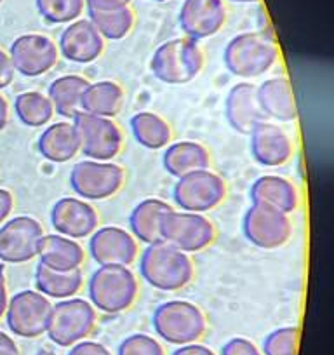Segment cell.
I'll return each instance as SVG.
<instances>
[{
  "instance_id": "cell-1",
  "label": "cell",
  "mask_w": 334,
  "mask_h": 355,
  "mask_svg": "<svg viewBox=\"0 0 334 355\" xmlns=\"http://www.w3.org/2000/svg\"><path fill=\"white\" fill-rule=\"evenodd\" d=\"M139 275L159 291H179L192 282L195 266L186 252L164 241L148 244L139 256Z\"/></svg>"
},
{
  "instance_id": "cell-2",
  "label": "cell",
  "mask_w": 334,
  "mask_h": 355,
  "mask_svg": "<svg viewBox=\"0 0 334 355\" xmlns=\"http://www.w3.org/2000/svg\"><path fill=\"white\" fill-rule=\"evenodd\" d=\"M281 51L265 32H245L235 35L223 51V63L238 78H256L277 64Z\"/></svg>"
},
{
  "instance_id": "cell-3",
  "label": "cell",
  "mask_w": 334,
  "mask_h": 355,
  "mask_svg": "<svg viewBox=\"0 0 334 355\" xmlns=\"http://www.w3.org/2000/svg\"><path fill=\"white\" fill-rule=\"evenodd\" d=\"M87 295L96 312L122 313L138 300V277L129 266H98L87 282Z\"/></svg>"
},
{
  "instance_id": "cell-4",
  "label": "cell",
  "mask_w": 334,
  "mask_h": 355,
  "mask_svg": "<svg viewBox=\"0 0 334 355\" xmlns=\"http://www.w3.org/2000/svg\"><path fill=\"white\" fill-rule=\"evenodd\" d=\"M152 326L157 336L169 345L197 343L207 331V319L202 310L186 300L164 302L153 310Z\"/></svg>"
},
{
  "instance_id": "cell-5",
  "label": "cell",
  "mask_w": 334,
  "mask_h": 355,
  "mask_svg": "<svg viewBox=\"0 0 334 355\" xmlns=\"http://www.w3.org/2000/svg\"><path fill=\"white\" fill-rule=\"evenodd\" d=\"M150 68L153 75L167 85L190 84L204 68L202 47L188 37L167 40L157 47Z\"/></svg>"
},
{
  "instance_id": "cell-6",
  "label": "cell",
  "mask_w": 334,
  "mask_h": 355,
  "mask_svg": "<svg viewBox=\"0 0 334 355\" xmlns=\"http://www.w3.org/2000/svg\"><path fill=\"white\" fill-rule=\"evenodd\" d=\"M98 322V312L87 300H60L51 309L46 334L54 345L70 348L71 345L87 340Z\"/></svg>"
},
{
  "instance_id": "cell-7",
  "label": "cell",
  "mask_w": 334,
  "mask_h": 355,
  "mask_svg": "<svg viewBox=\"0 0 334 355\" xmlns=\"http://www.w3.org/2000/svg\"><path fill=\"white\" fill-rule=\"evenodd\" d=\"M125 171L118 164L84 159L70 171V187L84 200H105L121 192Z\"/></svg>"
},
{
  "instance_id": "cell-8",
  "label": "cell",
  "mask_w": 334,
  "mask_h": 355,
  "mask_svg": "<svg viewBox=\"0 0 334 355\" xmlns=\"http://www.w3.org/2000/svg\"><path fill=\"white\" fill-rule=\"evenodd\" d=\"M216 239L213 221L199 213L171 209L160 223V241L192 254L209 248Z\"/></svg>"
},
{
  "instance_id": "cell-9",
  "label": "cell",
  "mask_w": 334,
  "mask_h": 355,
  "mask_svg": "<svg viewBox=\"0 0 334 355\" xmlns=\"http://www.w3.org/2000/svg\"><path fill=\"white\" fill-rule=\"evenodd\" d=\"M227 197V183L211 169L193 171L178 178L173 189V199L182 211L209 213Z\"/></svg>"
},
{
  "instance_id": "cell-10",
  "label": "cell",
  "mask_w": 334,
  "mask_h": 355,
  "mask_svg": "<svg viewBox=\"0 0 334 355\" xmlns=\"http://www.w3.org/2000/svg\"><path fill=\"white\" fill-rule=\"evenodd\" d=\"M71 124L75 125V131L78 135L80 153H84L86 159L110 162L121 153L124 135L114 119L80 112L75 115Z\"/></svg>"
},
{
  "instance_id": "cell-11",
  "label": "cell",
  "mask_w": 334,
  "mask_h": 355,
  "mask_svg": "<svg viewBox=\"0 0 334 355\" xmlns=\"http://www.w3.org/2000/svg\"><path fill=\"white\" fill-rule=\"evenodd\" d=\"M53 303L37 289L19 291L9 300L6 322L9 331L19 338L33 340L46 334Z\"/></svg>"
},
{
  "instance_id": "cell-12",
  "label": "cell",
  "mask_w": 334,
  "mask_h": 355,
  "mask_svg": "<svg viewBox=\"0 0 334 355\" xmlns=\"http://www.w3.org/2000/svg\"><path fill=\"white\" fill-rule=\"evenodd\" d=\"M242 232L253 245L265 251H274L291 239L292 223L289 214L263 204H253L245 211Z\"/></svg>"
},
{
  "instance_id": "cell-13",
  "label": "cell",
  "mask_w": 334,
  "mask_h": 355,
  "mask_svg": "<svg viewBox=\"0 0 334 355\" xmlns=\"http://www.w3.org/2000/svg\"><path fill=\"white\" fill-rule=\"evenodd\" d=\"M46 234L42 225L32 216H16L0 227V261L21 263L37 258L39 244Z\"/></svg>"
},
{
  "instance_id": "cell-14",
  "label": "cell",
  "mask_w": 334,
  "mask_h": 355,
  "mask_svg": "<svg viewBox=\"0 0 334 355\" xmlns=\"http://www.w3.org/2000/svg\"><path fill=\"white\" fill-rule=\"evenodd\" d=\"M9 58L15 71L25 77H40L56 67L60 51L51 37L42 33H26L11 44Z\"/></svg>"
},
{
  "instance_id": "cell-15",
  "label": "cell",
  "mask_w": 334,
  "mask_h": 355,
  "mask_svg": "<svg viewBox=\"0 0 334 355\" xmlns=\"http://www.w3.org/2000/svg\"><path fill=\"white\" fill-rule=\"evenodd\" d=\"M89 252L98 266H129L138 259L139 245L125 228L103 227L89 237Z\"/></svg>"
},
{
  "instance_id": "cell-16",
  "label": "cell",
  "mask_w": 334,
  "mask_h": 355,
  "mask_svg": "<svg viewBox=\"0 0 334 355\" xmlns=\"http://www.w3.org/2000/svg\"><path fill=\"white\" fill-rule=\"evenodd\" d=\"M51 225L56 234L78 241L91 237L98 230L100 214L80 197H63L51 209Z\"/></svg>"
},
{
  "instance_id": "cell-17",
  "label": "cell",
  "mask_w": 334,
  "mask_h": 355,
  "mask_svg": "<svg viewBox=\"0 0 334 355\" xmlns=\"http://www.w3.org/2000/svg\"><path fill=\"white\" fill-rule=\"evenodd\" d=\"M58 51L71 63L87 64L103 54L105 39L89 19H75L61 32Z\"/></svg>"
},
{
  "instance_id": "cell-18",
  "label": "cell",
  "mask_w": 334,
  "mask_h": 355,
  "mask_svg": "<svg viewBox=\"0 0 334 355\" xmlns=\"http://www.w3.org/2000/svg\"><path fill=\"white\" fill-rule=\"evenodd\" d=\"M178 19L183 33L188 39H209L223 28L227 21V8L223 0H185Z\"/></svg>"
},
{
  "instance_id": "cell-19",
  "label": "cell",
  "mask_w": 334,
  "mask_h": 355,
  "mask_svg": "<svg viewBox=\"0 0 334 355\" xmlns=\"http://www.w3.org/2000/svg\"><path fill=\"white\" fill-rule=\"evenodd\" d=\"M251 138V155L260 166L279 167L291 160L295 153L292 139L288 132L274 122L263 121L249 132Z\"/></svg>"
},
{
  "instance_id": "cell-20",
  "label": "cell",
  "mask_w": 334,
  "mask_h": 355,
  "mask_svg": "<svg viewBox=\"0 0 334 355\" xmlns=\"http://www.w3.org/2000/svg\"><path fill=\"white\" fill-rule=\"evenodd\" d=\"M225 117L230 128L240 135L253 131L254 125L267 121L258 101V87L251 82H238L228 91L225 100Z\"/></svg>"
},
{
  "instance_id": "cell-21",
  "label": "cell",
  "mask_w": 334,
  "mask_h": 355,
  "mask_svg": "<svg viewBox=\"0 0 334 355\" xmlns=\"http://www.w3.org/2000/svg\"><path fill=\"white\" fill-rule=\"evenodd\" d=\"M89 21L105 40H121L134 26V12L121 0H86Z\"/></svg>"
},
{
  "instance_id": "cell-22",
  "label": "cell",
  "mask_w": 334,
  "mask_h": 355,
  "mask_svg": "<svg viewBox=\"0 0 334 355\" xmlns=\"http://www.w3.org/2000/svg\"><path fill=\"white\" fill-rule=\"evenodd\" d=\"M258 87V101L265 119L277 122H295L298 119L295 87L288 77H272Z\"/></svg>"
},
{
  "instance_id": "cell-23",
  "label": "cell",
  "mask_w": 334,
  "mask_h": 355,
  "mask_svg": "<svg viewBox=\"0 0 334 355\" xmlns=\"http://www.w3.org/2000/svg\"><path fill=\"white\" fill-rule=\"evenodd\" d=\"M40 265L56 272L78 270L86 261V251L75 239L60 234H44L40 239L39 252Z\"/></svg>"
},
{
  "instance_id": "cell-24",
  "label": "cell",
  "mask_w": 334,
  "mask_h": 355,
  "mask_svg": "<svg viewBox=\"0 0 334 355\" xmlns=\"http://www.w3.org/2000/svg\"><path fill=\"white\" fill-rule=\"evenodd\" d=\"M249 197L253 204H263L285 214L295 213L299 206V192L295 183L277 174L258 178L251 185Z\"/></svg>"
},
{
  "instance_id": "cell-25",
  "label": "cell",
  "mask_w": 334,
  "mask_h": 355,
  "mask_svg": "<svg viewBox=\"0 0 334 355\" xmlns=\"http://www.w3.org/2000/svg\"><path fill=\"white\" fill-rule=\"evenodd\" d=\"M39 153L53 164H64L80 152L78 135L71 122H54L47 125L37 141Z\"/></svg>"
},
{
  "instance_id": "cell-26",
  "label": "cell",
  "mask_w": 334,
  "mask_h": 355,
  "mask_svg": "<svg viewBox=\"0 0 334 355\" xmlns=\"http://www.w3.org/2000/svg\"><path fill=\"white\" fill-rule=\"evenodd\" d=\"M209 150L197 141H178L166 146L162 155V166L175 178H182L193 171L209 169Z\"/></svg>"
},
{
  "instance_id": "cell-27",
  "label": "cell",
  "mask_w": 334,
  "mask_h": 355,
  "mask_svg": "<svg viewBox=\"0 0 334 355\" xmlns=\"http://www.w3.org/2000/svg\"><path fill=\"white\" fill-rule=\"evenodd\" d=\"M173 206L162 199H145L136 204L129 214V228L132 237L143 244H153L160 241V223Z\"/></svg>"
},
{
  "instance_id": "cell-28",
  "label": "cell",
  "mask_w": 334,
  "mask_h": 355,
  "mask_svg": "<svg viewBox=\"0 0 334 355\" xmlns=\"http://www.w3.org/2000/svg\"><path fill=\"white\" fill-rule=\"evenodd\" d=\"M125 101V93L121 84L114 80L89 82L82 94L80 108L84 114L98 115V117L114 119L122 110Z\"/></svg>"
},
{
  "instance_id": "cell-29",
  "label": "cell",
  "mask_w": 334,
  "mask_h": 355,
  "mask_svg": "<svg viewBox=\"0 0 334 355\" xmlns=\"http://www.w3.org/2000/svg\"><path fill=\"white\" fill-rule=\"evenodd\" d=\"M87 85H89V80L77 73L63 75L51 82L49 89H47V98L53 103L54 114L61 115L68 121H73L75 115L82 112V94Z\"/></svg>"
},
{
  "instance_id": "cell-30",
  "label": "cell",
  "mask_w": 334,
  "mask_h": 355,
  "mask_svg": "<svg viewBox=\"0 0 334 355\" xmlns=\"http://www.w3.org/2000/svg\"><path fill=\"white\" fill-rule=\"evenodd\" d=\"M84 286V275L80 268L71 272L51 270L44 265H37L35 268V288L40 295L53 300L73 298Z\"/></svg>"
},
{
  "instance_id": "cell-31",
  "label": "cell",
  "mask_w": 334,
  "mask_h": 355,
  "mask_svg": "<svg viewBox=\"0 0 334 355\" xmlns=\"http://www.w3.org/2000/svg\"><path fill=\"white\" fill-rule=\"evenodd\" d=\"M131 132L136 141L148 150H162L173 138L171 125L160 115L153 112H139L129 121Z\"/></svg>"
},
{
  "instance_id": "cell-32",
  "label": "cell",
  "mask_w": 334,
  "mask_h": 355,
  "mask_svg": "<svg viewBox=\"0 0 334 355\" xmlns=\"http://www.w3.org/2000/svg\"><path fill=\"white\" fill-rule=\"evenodd\" d=\"M15 114L26 128H42L53 121L54 108L47 94L39 91H26L16 98Z\"/></svg>"
},
{
  "instance_id": "cell-33",
  "label": "cell",
  "mask_w": 334,
  "mask_h": 355,
  "mask_svg": "<svg viewBox=\"0 0 334 355\" xmlns=\"http://www.w3.org/2000/svg\"><path fill=\"white\" fill-rule=\"evenodd\" d=\"M37 11L51 25H68L80 18L86 0H35Z\"/></svg>"
},
{
  "instance_id": "cell-34",
  "label": "cell",
  "mask_w": 334,
  "mask_h": 355,
  "mask_svg": "<svg viewBox=\"0 0 334 355\" xmlns=\"http://www.w3.org/2000/svg\"><path fill=\"white\" fill-rule=\"evenodd\" d=\"M299 327L284 326L267 334L261 345L263 355H298Z\"/></svg>"
},
{
  "instance_id": "cell-35",
  "label": "cell",
  "mask_w": 334,
  "mask_h": 355,
  "mask_svg": "<svg viewBox=\"0 0 334 355\" xmlns=\"http://www.w3.org/2000/svg\"><path fill=\"white\" fill-rule=\"evenodd\" d=\"M117 355H166V350L157 338L145 333H136L118 343Z\"/></svg>"
},
{
  "instance_id": "cell-36",
  "label": "cell",
  "mask_w": 334,
  "mask_h": 355,
  "mask_svg": "<svg viewBox=\"0 0 334 355\" xmlns=\"http://www.w3.org/2000/svg\"><path fill=\"white\" fill-rule=\"evenodd\" d=\"M220 355H263L260 348L247 338H231L221 347Z\"/></svg>"
},
{
  "instance_id": "cell-37",
  "label": "cell",
  "mask_w": 334,
  "mask_h": 355,
  "mask_svg": "<svg viewBox=\"0 0 334 355\" xmlns=\"http://www.w3.org/2000/svg\"><path fill=\"white\" fill-rule=\"evenodd\" d=\"M67 355H114L103 343L93 340H82L71 345Z\"/></svg>"
},
{
  "instance_id": "cell-38",
  "label": "cell",
  "mask_w": 334,
  "mask_h": 355,
  "mask_svg": "<svg viewBox=\"0 0 334 355\" xmlns=\"http://www.w3.org/2000/svg\"><path fill=\"white\" fill-rule=\"evenodd\" d=\"M15 80V68L8 53L0 49V89H6Z\"/></svg>"
},
{
  "instance_id": "cell-39",
  "label": "cell",
  "mask_w": 334,
  "mask_h": 355,
  "mask_svg": "<svg viewBox=\"0 0 334 355\" xmlns=\"http://www.w3.org/2000/svg\"><path fill=\"white\" fill-rule=\"evenodd\" d=\"M12 207H15V199H12L11 192L6 189H0V225L8 221L11 216Z\"/></svg>"
},
{
  "instance_id": "cell-40",
  "label": "cell",
  "mask_w": 334,
  "mask_h": 355,
  "mask_svg": "<svg viewBox=\"0 0 334 355\" xmlns=\"http://www.w3.org/2000/svg\"><path fill=\"white\" fill-rule=\"evenodd\" d=\"M171 355H216L209 347L200 343H190V345H182V347L176 348Z\"/></svg>"
},
{
  "instance_id": "cell-41",
  "label": "cell",
  "mask_w": 334,
  "mask_h": 355,
  "mask_svg": "<svg viewBox=\"0 0 334 355\" xmlns=\"http://www.w3.org/2000/svg\"><path fill=\"white\" fill-rule=\"evenodd\" d=\"M0 355H19L16 341L4 331H0Z\"/></svg>"
},
{
  "instance_id": "cell-42",
  "label": "cell",
  "mask_w": 334,
  "mask_h": 355,
  "mask_svg": "<svg viewBox=\"0 0 334 355\" xmlns=\"http://www.w3.org/2000/svg\"><path fill=\"white\" fill-rule=\"evenodd\" d=\"M9 303V295H8V284H6V277L0 270V319L6 315V310H8Z\"/></svg>"
},
{
  "instance_id": "cell-43",
  "label": "cell",
  "mask_w": 334,
  "mask_h": 355,
  "mask_svg": "<svg viewBox=\"0 0 334 355\" xmlns=\"http://www.w3.org/2000/svg\"><path fill=\"white\" fill-rule=\"evenodd\" d=\"M9 122V105L6 98L0 94V131L8 125Z\"/></svg>"
},
{
  "instance_id": "cell-44",
  "label": "cell",
  "mask_w": 334,
  "mask_h": 355,
  "mask_svg": "<svg viewBox=\"0 0 334 355\" xmlns=\"http://www.w3.org/2000/svg\"><path fill=\"white\" fill-rule=\"evenodd\" d=\"M35 355H56V354H54V352H51V350H47V348H40V350L37 352Z\"/></svg>"
},
{
  "instance_id": "cell-45",
  "label": "cell",
  "mask_w": 334,
  "mask_h": 355,
  "mask_svg": "<svg viewBox=\"0 0 334 355\" xmlns=\"http://www.w3.org/2000/svg\"><path fill=\"white\" fill-rule=\"evenodd\" d=\"M231 2H237V4H253V2H258V0H231Z\"/></svg>"
},
{
  "instance_id": "cell-46",
  "label": "cell",
  "mask_w": 334,
  "mask_h": 355,
  "mask_svg": "<svg viewBox=\"0 0 334 355\" xmlns=\"http://www.w3.org/2000/svg\"><path fill=\"white\" fill-rule=\"evenodd\" d=\"M121 2H124V4H131L132 0H121Z\"/></svg>"
},
{
  "instance_id": "cell-47",
  "label": "cell",
  "mask_w": 334,
  "mask_h": 355,
  "mask_svg": "<svg viewBox=\"0 0 334 355\" xmlns=\"http://www.w3.org/2000/svg\"><path fill=\"white\" fill-rule=\"evenodd\" d=\"M155 2H167V0H155Z\"/></svg>"
},
{
  "instance_id": "cell-48",
  "label": "cell",
  "mask_w": 334,
  "mask_h": 355,
  "mask_svg": "<svg viewBox=\"0 0 334 355\" xmlns=\"http://www.w3.org/2000/svg\"><path fill=\"white\" fill-rule=\"evenodd\" d=\"M0 4H2V0H0Z\"/></svg>"
}]
</instances>
